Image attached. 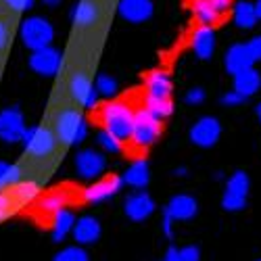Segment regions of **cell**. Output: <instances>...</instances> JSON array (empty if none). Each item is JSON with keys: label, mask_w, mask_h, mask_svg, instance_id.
I'll use <instances>...</instances> for the list:
<instances>
[{"label": "cell", "mask_w": 261, "mask_h": 261, "mask_svg": "<svg viewBox=\"0 0 261 261\" xmlns=\"http://www.w3.org/2000/svg\"><path fill=\"white\" fill-rule=\"evenodd\" d=\"M134 109L125 100H109L100 109V123L107 132L117 136L121 142L132 138V125H134Z\"/></svg>", "instance_id": "1"}, {"label": "cell", "mask_w": 261, "mask_h": 261, "mask_svg": "<svg viewBox=\"0 0 261 261\" xmlns=\"http://www.w3.org/2000/svg\"><path fill=\"white\" fill-rule=\"evenodd\" d=\"M53 129L63 144H80L88 136V123L75 107H63L57 111Z\"/></svg>", "instance_id": "2"}, {"label": "cell", "mask_w": 261, "mask_h": 261, "mask_svg": "<svg viewBox=\"0 0 261 261\" xmlns=\"http://www.w3.org/2000/svg\"><path fill=\"white\" fill-rule=\"evenodd\" d=\"M19 36H21V42H23L30 50H40V48H46L53 44L55 30L48 19L34 15V17H28L21 21Z\"/></svg>", "instance_id": "3"}, {"label": "cell", "mask_w": 261, "mask_h": 261, "mask_svg": "<svg viewBox=\"0 0 261 261\" xmlns=\"http://www.w3.org/2000/svg\"><path fill=\"white\" fill-rule=\"evenodd\" d=\"M23 146H25V153L36 159V161H42L55 153L57 148V134L53 127H46V125H34V127H28L25 134H23Z\"/></svg>", "instance_id": "4"}, {"label": "cell", "mask_w": 261, "mask_h": 261, "mask_svg": "<svg viewBox=\"0 0 261 261\" xmlns=\"http://www.w3.org/2000/svg\"><path fill=\"white\" fill-rule=\"evenodd\" d=\"M161 119L155 117L148 109H138L134 113V125H132V140L138 148H148L161 134Z\"/></svg>", "instance_id": "5"}, {"label": "cell", "mask_w": 261, "mask_h": 261, "mask_svg": "<svg viewBox=\"0 0 261 261\" xmlns=\"http://www.w3.org/2000/svg\"><path fill=\"white\" fill-rule=\"evenodd\" d=\"M69 96L84 109H94L98 105V92L86 71H73L67 82Z\"/></svg>", "instance_id": "6"}, {"label": "cell", "mask_w": 261, "mask_h": 261, "mask_svg": "<svg viewBox=\"0 0 261 261\" xmlns=\"http://www.w3.org/2000/svg\"><path fill=\"white\" fill-rule=\"evenodd\" d=\"M25 117L17 107H9L0 111V140L15 144L25 134Z\"/></svg>", "instance_id": "7"}, {"label": "cell", "mask_w": 261, "mask_h": 261, "mask_svg": "<svg viewBox=\"0 0 261 261\" xmlns=\"http://www.w3.org/2000/svg\"><path fill=\"white\" fill-rule=\"evenodd\" d=\"M30 67L38 75L53 77V75H57L63 69V55L57 48H53V46L40 48V50H32Z\"/></svg>", "instance_id": "8"}, {"label": "cell", "mask_w": 261, "mask_h": 261, "mask_svg": "<svg viewBox=\"0 0 261 261\" xmlns=\"http://www.w3.org/2000/svg\"><path fill=\"white\" fill-rule=\"evenodd\" d=\"M75 169L80 173V178L96 180L107 169V159H105L102 153H98V150H94V148H84L75 157Z\"/></svg>", "instance_id": "9"}, {"label": "cell", "mask_w": 261, "mask_h": 261, "mask_svg": "<svg viewBox=\"0 0 261 261\" xmlns=\"http://www.w3.org/2000/svg\"><path fill=\"white\" fill-rule=\"evenodd\" d=\"M220 136H222V125H220V121H217L215 117H211V115L201 117L197 123L192 125V129H190L192 144H197L201 148H211L217 140H220Z\"/></svg>", "instance_id": "10"}, {"label": "cell", "mask_w": 261, "mask_h": 261, "mask_svg": "<svg viewBox=\"0 0 261 261\" xmlns=\"http://www.w3.org/2000/svg\"><path fill=\"white\" fill-rule=\"evenodd\" d=\"M121 186H123V178L109 176V178H102V180L90 184L88 188H84L82 197H84L86 203H90V205L105 203V201H109L111 197H115V194L121 190Z\"/></svg>", "instance_id": "11"}, {"label": "cell", "mask_w": 261, "mask_h": 261, "mask_svg": "<svg viewBox=\"0 0 261 261\" xmlns=\"http://www.w3.org/2000/svg\"><path fill=\"white\" fill-rule=\"evenodd\" d=\"M119 17L127 23H144L146 19L153 17V0H119L117 5Z\"/></svg>", "instance_id": "12"}, {"label": "cell", "mask_w": 261, "mask_h": 261, "mask_svg": "<svg viewBox=\"0 0 261 261\" xmlns=\"http://www.w3.org/2000/svg\"><path fill=\"white\" fill-rule=\"evenodd\" d=\"M73 25L77 30H92L100 21V5L98 0H80L71 11Z\"/></svg>", "instance_id": "13"}, {"label": "cell", "mask_w": 261, "mask_h": 261, "mask_svg": "<svg viewBox=\"0 0 261 261\" xmlns=\"http://www.w3.org/2000/svg\"><path fill=\"white\" fill-rule=\"evenodd\" d=\"M125 215L132 222H144L146 217H150L155 213V201L150 199V194L146 192H134L125 199Z\"/></svg>", "instance_id": "14"}, {"label": "cell", "mask_w": 261, "mask_h": 261, "mask_svg": "<svg viewBox=\"0 0 261 261\" xmlns=\"http://www.w3.org/2000/svg\"><path fill=\"white\" fill-rule=\"evenodd\" d=\"M190 46L199 59L207 61L215 53V32L211 25H199L190 34Z\"/></svg>", "instance_id": "15"}, {"label": "cell", "mask_w": 261, "mask_h": 261, "mask_svg": "<svg viewBox=\"0 0 261 261\" xmlns=\"http://www.w3.org/2000/svg\"><path fill=\"white\" fill-rule=\"evenodd\" d=\"M199 211V205L190 194H176L171 197V201L165 207V213L171 217L173 222H184V220H192Z\"/></svg>", "instance_id": "16"}, {"label": "cell", "mask_w": 261, "mask_h": 261, "mask_svg": "<svg viewBox=\"0 0 261 261\" xmlns=\"http://www.w3.org/2000/svg\"><path fill=\"white\" fill-rule=\"evenodd\" d=\"M253 63H255V59H253V55H251L247 44H234V46H230L228 53H226V59H224L226 69L232 75L253 67Z\"/></svg>", "instance_id": "17"}, {"label": "cell", "mask_w": 261, "mask_h": 261, "mask_svg": "<svg viewBox=\"0 0 261 261\" xmlns=\"http://www.w3.org/2000/svg\"><path fill=\"white\" fill-rule=\"evenodd\" d=\"M100 222L92 215H84L80 220H75L73 226V238L77 241V245H92L100 238Z\"/></svg>", "instance_id": "18"}, {"label": "cell", "mask_w": 261, "mask_h": 261, "mask_svg": "<svg viewBox=\"0 0 261 261\" xmlns=\"http://www.w3.org/2000/svg\"><path fill=\"white\" fill-rule=\"evenodd\" d=\"M146 96H159V98H169L171 94V77L163 69H155L146 75L144 82Z\"/></svg>", "instance_id": "19"}, {"label": "cell", "mask_w": 261, "mask_h": 261, "mask_svg": "<svg viewBox=\"0 0 261 261\" xmlns=\"http://www.w3.org/2000/svg\"><path fill=\"white\" fill-rule=\"evenodd\" d=\"M53 241L55 243H61L65 241V236H67L69 232H73V226H75V215L73 211L69 209H59L57 213H53Z\"/></svg>", "instance_id": "20"}, {"label": "cell", "mask_w": 261, "mask_h": 261, "mask_svg": "<svg viewBox=\"0 0 261 261\" xmlns=\"http://www.w3.org/2000/svg\"><path fill=\"white\" fill-rule=\"evenodd\" d=\"M259 88H261V75L253 67H249V69H245V71L234 75V90L238 94H243L245 98L257 94Z\"/></svg>", "instance_id": "21"}, {"label": "cell", "mask_w": 261, "mask_h": 261, "mask_svg": "<svg viewBox=\"0 0 261 261\" xmlns=\"http://www.w3.org/2000/svg\"><path fill=\"white\" fill-rule=\"evenodd\" d=\"M190 11L192 17L199 25H215L217 21L222 19V15L215 11V7L209 3V0H190Z\"/></svg>", "instance_id": "22"}, {"label": "cell", "mask_w": 261, "mask_h": 261, "mask_svg": "<svg viewBox=\"0 0 261 261\" xmlns=\"http://www.w3.org/2000/svg\"><path fill=\"white\" fill-rule=\"evenodd\" d=\"M232 19H234V23L236 28H241V30H251L257 25V9L255 5L247 3V0H241V3H236L234 11H232Z\"/></svg>", "instance_id": "23"}, {"label": "cell", "mask_w": 261, "mask_h": 261, "mask_svg": "<svg viewBox=\"0 0 261 261\" xmlns=\"http://www.w3.org/2000/svg\"><path fill=\"white\" fill-rule=\"evenodd\" d=\"M67 203H69V194L65 190H50L38 201V211L46 213V215H53L59 209L67 207Z\"/></svg>", "instance_id": "24"}, {"label": "cell", "mask_w": 261, "mask_h": 261, "mask_svg": "<svg viewBox=\"0 0 261 261\" xmlns=\"http://www.w3.org/2000/svg\"><path fill=\"white\" fill-rule=\"evenodd\" d=\"M148 180H150V173H148V163L144 159H136L127 167L125 176H123V182L134 188H144L148 184Z\"/></svg>", "instance_id": "25"}, {"label": "cell", "mask_w": 261, "mask_h": 261, "mask_svg": "<svg viewBox=\"0 0 261 261\" xmlns=\"http://www.w3.org/2000/svg\"><path fill=\"white\" fill-rule=\"evenodd\" d=\"M23 180V169L21 165H9L7 161H0V192L5 188H11Z\"/></svg>", "instance_id": "26"}, {"label": "cell", "mask_w": 261, "mask_h": 261, "mask_svg": "<svg viewBox=\"0 0 261 261\" xmlns=\"http://www.w3.org/2000/svg\"><path fill=\"white\" fill-rule=\"evenodd\" d=\"M144 109H148L155 117H159L161 121L165 117H169L173 113V102L169 98H159V96H146L144 98Z\"/></svg>", "instance_id": "27"}, {"label": "cell", "mask_w": 261, "mask_h": 261, "mask_svg": "<svg viewBox=\"0 0 261 261\" xmlns=\"http://www.w3.org/2000/svg\"><path fill=\"white\" fill-rule=\"evenodd\" d=\"M38 192H40V186L38 182L34 180H21L19 184L13 186V199L19 201V203H30L38 197Z\"/></svg>", "instance_id": "28"}, {"label": "cell", "mask_w": 261, "mask_h": 261, "mask_svg": "<svg viewBox=\"0 0 261 261\" xmlns=\"http://www.w3.org/2000/svg\"><path fill=\"white\" fill-rule=\"evenodd\" d=\"M249 176L245 171H234L230 180L226 182V192H232V194H241V197H247L249 194Z\"/></svg>", "instance_id": "29"}, {"label": "cell", "mask_w": 261, "mask_h": 261, "mask_svg": "<svg viewBox=\"0 0 261 261\" xmlns=\"http://www.w3.org/2000/svg\"><path fill=\"white\" fill-rule=\"evenodd\" d=\"M53 261H90V257H88V253H86L80 245H73V247L61 249V251L53 257Z\"/></svg>", "instance_id": "30"}, {"label": "cell", "mask_w": 261, "mask_h": 261, "mask_svg": "<svg viewBox=\"0 0 261 261\" xmlns=\"http://www.w3.org/2000/svg\"><path fill=\"white\" fill-rule=\"evenodd\" d=\"M94 88L98 92V96H105V98H111L117 94V82L111 77V75H98L96 82H94Z\"/></svg>", "instance_id": "31"}, {"label": "cell", "mask_w": 261, "mask_h": 261, "mask_svg": "<svg viewBox=\"0 0 261 261\" xmlns=\"http://www.w3.org/2000/svg\"><path fill=\"white\" fill-rule=\"evenodd\" d=\"M98 144L107 150V153H119L121 146H123V142L117 136H113L111 132H107V129H102L98 134Z\"/></svg>", "instance_id": "32"}, {"label": "cell", "mask_w": 261, "mask_h": 261, "mask_svg": "<svg viewBox=\"0 0 261 261\" xmlns=\"http://www.w3.org/2000/svg\"><path fill=\"white\" fill-rule=\"evenodd\" d=\"M222 207L226 211H241V209L247 207V197H241V194H232V192H224Z\"/></svg>", "instance_id": "33"}, {"label": "cell", "mask_w": 261, "mask_h": 261, "mask_svg": "<svg viewBox=\"0 0 261 261\" xmlns=\"http://www.w3.org/2000/svg\"><path fill=\"white\" fill-rule=\"evenodd\" d=\"M36 0H3V5L7 7V11L11 13H23V11H30L34 7Z\"/></svg>", "instance_id": "34"}, {"label": "cell", "mask_w": 261, "mask_h": 261, "mask_svg": "<svg viewBox=\"0 0 261 261\" xmlns=\"http://www.w3.org/2000/svg\"><path fill=\"white\" fill-rule=\"evenodd\" d=\"M180 259L182 261H201V251L199 247H194V245H186L180 249Z\"/></svg>", "instance_id": "35"}, {"label": "cell", "mask_w": 261, "mask_h": 261, "mask_svg": "<svg viewBox=\"0 0 261 261\" xmlns=\"http://www.w3.org/2000/svg\"><path fill=\"white\" fill-rule=\"evenodd\" d=\"M13 197L11 194H7V192H0V222L3 220H7V215L11 213V209H13Z\"/></svg>", "instance_id": "36"}, {"label": "cell", "mask_w": 261, "mask_h": 261, "mask_svg": "<svg viewBox=\"0 0 261 261\" xmlns=\"http://www.w3.org/2000/svg\"><path fill=\"white\" fill-rule=\"evenodd\" d=\"M222 102H224L226 107H238V105H243V102H245V96H243V94H238L236 90H232V92H228V94L222 96Z\"/></svg>", "instance_id": "37"}, {"label": "cell", "mask_w": 261, "mask_h": 261, "mask_svg": "<svg viewBox=\"0 0 261 261\" xmlns=\"http://www.w3.org/2000/svg\"><path fill=\"white\" fill-rule=\"evenodd\" d=\"M9 38H11V30H9V23L0 17V53H3L9 44Z\"/></svg>", "instance_id": "38"}, {"label": "cell", "mask_w": 261, "mask_h": 261, "mask_svg": "<svg viewBox=\"0 0 261 261\" xmlns=\"http://www.w3.org/2000/svg\"><path fill=\"white\" fill-rule=\"evenodd\" d=\"M205 90L203 88H192V90H188V94H186V102L188 105H201L203 100H205Z\"/></svg>", "instance_id": "39"}, {"label": "cell", "mask_w": 261, "mask_h": 261, "mask_svg": "<svg viewBox=\"0 0 261 261\" xmlns=\"http://www.w3.org/2000/svg\"><path fill=\"white\" fill-rule=\"evenodd\" d=\"M247 46H249L253 59H255V61H261V36H255L253 40H249Z\"/></svg>", "instance_id": "40"}, {"label": "cell", "mask_w": 261, "mask_h": 261, "mask_svg": "<svg viewBox=\"0 0 261 261\" xmlns=\"http://www.w3.org/2000/svg\"><path fill=\"white\" fill-rule=\"evenodd\" d=\"M209 3L215 7L217 13L224 15V13H228V9H230V5H232V0H209Z\"/></svg>", "instance_id": "41"}, {"label": "cell", "mask_w": 261, "mask_h": 261, "mask_svg": "<svg viewBox=\"0 0 261 261\" xmlns=\"http://www.w3.org/2000/svg\"><path fill=\"white\" fill-rule=\"evenodd\" d=\"M163 234H165L167 238L173 236V220H171L167 213H163Z\"/></svg>", "instance_id": "42"}, {"label": "cell", "mask_w": 261, "mask_h": 261, "mask_svg": "<svg viewBox=\"0 0 261 261\" xmlns=\"http://www.w3.org/2000/svg\"><path fill=\"white\" fill-rule=\"evenodd\" d=\"M163 261H182V259H180V251H178L176 247L167 249V253H165V259H163Z\"/></svg>", "instance_id": "43"}, {"label": "cell", "mask_w": 261, "mask_h": 261, "mask_svg": "<svg viewBox=\"0 0 261 261\" xmlns=\"http://www.w3.org/2000/svg\"><path fill=\"white\" fill-rule=\"evenodd\" d=\"M255 9H257V17L261 19V0H257V3H255Z\"/></svg>", "instance_id": "44"}, {"label": "cell", "mask_w": 261, "mask_h": 261, "mask_svg": "<svg viewBox=\"0 0 261 261\" xmlns=\"http://www.w3.org/2000/svg\"><path fill=\"white\" fill-rule=\"evenodd\" d=\"M176 173H178V176H186V167H180V169H176Z\"/></svg>", "instance_id": "45"}, {"label": "cell", "mask_w": 261, "mask_h": 261, "mask_svg": "<svg viewBox=\"0 0 261 261\" xmlns=\"http://www.w3.org/2000/svg\"><path fill=\"white\" fill-rule=\"evenodd\" d=\"M44 3H46V5H50V7H55V5H59V3H61V0H44Z\"/></svg>", "instance_id": "46"}, {"label": "cell", "mask_w": 261, "mask_h": 261, "mask_svg": "<svg viewBox=\"0 0 261 261\" xmlns=\"http://www.w3.org/2000/svg\"><path fill=\"white\" fill-rule=\"evenodd\" d=\"M257 117H259V121H261V102L257 105Z\"/></svg>", "instance_id": "47"}, {"label": "cell", "mask_w": 261, "mask_h": 261, "mask_svg": "<svg viewBox=\"0 0 261 261\" xmlns=\"http://www.w3.org/2000/svg\"><path fill=\"white\" fill-rule=\"evenodd\" d=\"M257 261H261V259H257Z\"/></svg>", "instance_id": "48"}]
</instances>
